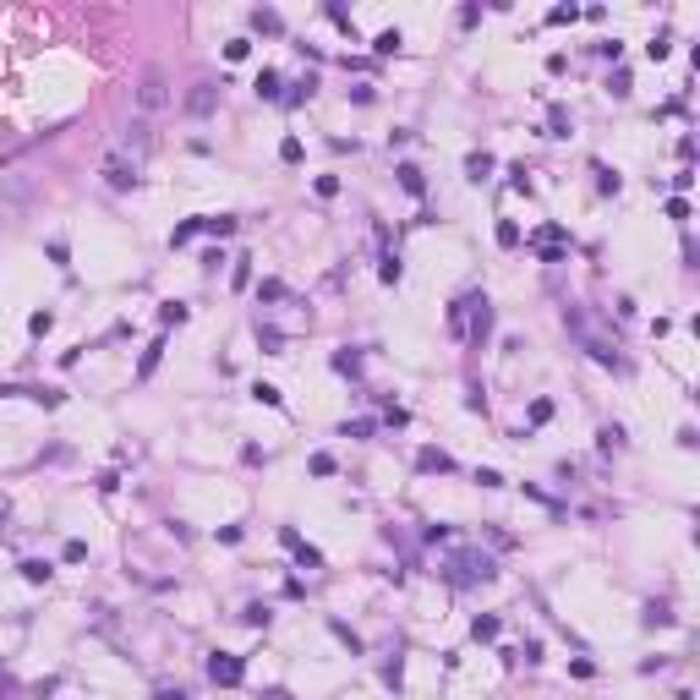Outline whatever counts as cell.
I'll list each match as a JSON object with an SVG mask.
<instances>
[{
	"label": "cell",
	"mask_w": 700,
	"mask_h": 700,
	"mask_svg": "<svg viewBox=\"0 0 700 700\" xmlns=\"http://www.w3.org/2000/svg\"><path fill=\"white\" fill-rule=\"evenodd\" d=\"M0 203H6L11 214H22V208L33 203V175H0Z\"/></svg>",
	"instance_id": "cell-1"
},
{
	"label": "cell",
	"mask_w": 700,
	"mask_h": 700,
	"mask_svg": "<svg viewBox=\"0 0 700 700\" xmlns=\"http://www.w3.org/2000/svg\"><path fill=\"white\" fill-rule=\"evenodd\" d=\"M104 186L110 192H132L137 186V164H126V154H110L104 159Z\"/></svg>",
	"instance_id": "cell-2"
},
{
	"label": "cell",
	"mask_w": 700,
	"mask_h": 700,
	"mask_svg": "<svg viewBox=\"0 0 700 700\" xmlns=\"http://www.w3.org/2000/svg\"><path fill=\"white\" fill-rule=\"evenodd\" d=\"M137 104H143L148 115L170 104V82H164V72H148V77H143V88H137Z\"/></svg>",
	"instance_id": "cell-3"
},
{
	"label": "cell",
	"mask_w": 700,
	"mask_h": 700,
	"mask_svg": "<svg viewBox=\"0 0 700 700\" xmlns=\"http://www.w3.org/2000/svg\"><path fill=\"white\" fill-rule=\"evenodd\" d=\"M214 104H219V88H214V82H197V88L186 93V115H197V121H208Z\"/></svg>",
	"instance_id": "cell-4"
},
{
	"label": "cell",
	"mask_w": 700,
	"mask_h": 700,
	"mask_svg": "<svg viewBox=\"0 0 700 700\" xmlns=\"http://www.w3.org/2000/svg\"><path fill=\"white\" fill-rule=\"evenodd\" d=\"M241 673H246V668H241V657H225V651L208 662V679H214V684H225V690H230V684H241Z\"/></svg>",
	"instance_id": "cell-5"
},
{
	"label": "cell",
	"mask_w": 700,
	"mask_h": 700,
	"mask_svg": "<svg viewBox=\"0 0 700 700\" xmlns=\"http://www.w3.org/2000/svg\"><path fill=\"white\" fill-rule=\"evenodd\" d=\"M470 307H476V317H470V339H476V345H481V339H487V334H492V307H487V296H476V301H470Z\"/></svg>",
	"instance_id": "cell-6"
},
{
	"label": "cell",
	"mask_w": 700,
	"mask_h": 700,
	"mask_svg": "<svg viewBox=\"0 0 700 700\" xmlns=\"http://www.w3.org/2000/svg\"><path fill=\"white\" fill-rule=\"evenodd\" d=\"M460 580H492V558H476V552H460Z\"/></svg>",
	"instance_id": "cell-7"
},
{
	"label": "cell",
	"mask_w": 700,
	"mask_h": 700,
	"mask_svg": "<svg viewBox=\"0 0 700 700\" xmlns=\"http://www.w3.org/2000/svg\"><path fill=\"white\" fill-rule=\"evenodd\" d=\"M466 175H470V181H487V175H492V154H487V148H476V154L466 159Z\"/></svg>",
	"instance_id": "cell-8"
},
{
	"label": "cell",
	"mask_w": 700,
	"mask_h": 700,
	"mask_svg": "<svg viewBox=\"0 0 700 700\" xmlns=\"http://www.w3.org/2000/svg\"><path fill=\"white\" fill-rule=\"evenodd\" d=\"M394 175H399V186H405L410 197H421V192H427V181H421V170H416V164H399Z\"/></svg>",
	"instance_id": "cell-9"
},
{
	"label": "cell",
	"mask_w": 700,
	"mask_h": 700,
	"mask_svg": "<svg viewBox=\"0 0 700 700\" xmlns=\"http://www.w3.org/2000/svg\"><path fill=\"white\" fill-rule=\"evenodd\" d=\"M252 28L257 33H285V17L279 11H252Z\"/></svg>",
	"instance_id": "cell-10"
},
{
	"label": "cell",
	"mask_w": 700,
	"mask_h": 700,
	"mask_svg": "<svg viewBox=\"0 0 700 700\" xmlns=\"http://www.w3.org/2000/svg\"><path fill=\"white\" fill-rule=\"evenodd\" d=\"M197 230H208V235H230V230H235V214H214V219H197Z\"/></svg>",
	"instance_id": "cell-11"
},
{
	"label": "cell",
	"mask_w": 700,
	"mask_h": 700,
	"mask_svg": "<svg viewBox=\"0 0 700 700\" xmlns=\"http://www.w3.org/2000/svg\"><path fill=\"white\" fill-rule=\"evenodd\" d=\"M399 44H405V39H399V28H383V33L372 39V50H378V55H394Z\"/></svg>",
	"instance_id": "cell-12"
},
{
	"label": "cell",
	"mask_w": 700,
	"mask_h": 700,
	"mask_svg": "<svg viewBox=\"0 0 700 700\" xmlns=\"http://www.w3.org/2000/svg\"><path fill=\"white\" fill-rule=\"evenodd\" d=\"M241 619L252 623V629H268V608H263V602H246V608H241Z\"/></svg>",
	"instance_id": "cell-13"
},
{
	"label": "cell",
	"mask_w": 700,
	"mask_h": 700,
	"mask_svg": "<svg viewBox=\"0 0 700 700\" xmlns=\"http://www.w3.org/2000/svg\"><path fill=\"white\" fill-rule=\"evenodd\" d=\"M159 350H164V345H148V350H143V361H137V378H154V367H159Z\"/></svg>",
	"instance_id": "cell-14"
},
{
	"label": "cell",
	"mask_w": 700,
	"mask_h": 700,
	"mask_svg": "<svg viewBox=\"0 0 700 700\" xmlns=\"http://www.w3.org/2000/svg\"><path fill=\"white\" fill-rule=\"evenodd\" d=\"M547 121H552V137H569V110H563V104H552Z\"/></svg>",
	"instance_id": "cell-15"
},
{
	"label": "cell",
	"mask_w": 700,
	"mask_h": 700,
	"mask_svg": "<svg viewBox=\"0 0 700 700\" xmlns=\"http://www.w3.org/2000/svg\"><path fill=\"white\" fill-rule=\"evenodd\" d=\"M126 148H148V121H132L126 126Z\"/></svg>",
	"instance_id": "cell-16"
},
{
	"label": "cell",
	"mask_w": 700,
	"mask_h": 700,
	"mask_svg": "<svg viewBox=\"0 0 700 700\" xmlns=\"http://www.w3.org/2000/svg\"><path fill=\"white\" fill-rule=\"evenodd\" d=\"M257 93L263 99H279V72H257Z\"/></svg>",
	"instance_id": "cell-17"
},
{
	"label": "cell",
	"mask_w": 700,
	"mask_h": 700,
	"mask_svg": "<svg viewBox=\"0 0 700 700\" xmlns=\"http://www.w3.org/2000/svg\"><path fill=\"white\" fill-rule=\"evenodd\" d=\"M470 634H476V640H492V634H498V619H492V613H481V619L470 623Z\"/></svg>",
	"instance_id": "cell-18"
},
{
	"label": "cell",
	"mask_w": 700,
	"mask_h": 700,
	"mask_svg": "<svg viewBox=\"0 0 700 700\" xmlns=\"http://www.w3.org/2000/svg\"><path fill=\"white\" fill-rule=\"evenodd\" d=\"M454 460L449 454H438V449H421V470H449Z\"/></svg>",
	"instance_id": "cell-19"
},
{
	"label": "cell",
	"mask_w": 700,
	"mask_h": 700,
	"mask_svg": "<svg viewBox=\"0 0 700 700\" xmlns=\"http://www.w3.org/2000/svg\"><path fill=\"white\" fill-rule=\"evenodd\" d=\"M22 574L39 586V580H50V563H44V558H28V563H22Z\"/></svg>",
	"instance_id": "cell-20"
},
{
	"label": "cell",
	"mask_w": 700,
	"mask_h": 700,
	"mask_svg": "<svg viewBox=\"0 0 700 700\" xmlns=\"http://www.w3.org/2000/svg\"><path fill=\"white\" fill-rule=\"evenodd\" d=\"M498 246H520V225H514V219L498 225Z\"/></svg>",
	"instance_id": "cell-21"
},
{
	"label": "cell",
	"mask_w": 700,
	"mask_h": 700,
	"mask_svg": "<svg viewBox=\"0 0 700 700\" xmlns=\"http://www.w3.org/2000/svg\"><path fill=\"white\" fill-rule=\"evenodd\" d=\"M159 323H186V307H181V301H164V307H159Z\"/></svg>",
	"instance_id": "cell-22"
},
{
	"label": "cell",
	"mask_w": 700,
	"mask_h": 700,
	"mask_svg": "<svg viewBox=\"0 0 700 700\" xmlns=\"http://www.w3.org/2000/svg\"><path fill=\"white\" fill-rule=\"evenodd\" d=\"M252 394H257V399H263V405H274V410H279V405H285V399H279V389H274V383H252Z\"/></svg>",
	"instance_id": "cell-23"
},
{
	"label": "cell",
	"mask_w": 700,
	"mask_h": 700,
	"mask_svg": "<svg viewBox=\"0 0 700 700\" xmlns=\"http://www.w3.org/2000/svg\"><path fill=\"white\" fill-rule=\"evenodd\" d=\"M378 274H383V285H399V257L394 252H383V268Z\"/></svg>",
	"instance_id": "cell-24"
},
{
	"label": "cell",
	"mask_w": 700,
	"mask_h": 700,
	"mask_svg": "<svg viewBox=\"0 0 700 700\" xmlns=\"http://www.w3.org/2000/svg\"><path fill=\"white\" fill-rule=\"evenodd\" d=\"M257 296H263V301H285V285H279V279H263Z\"/></svg>",
	"instance_id": "cell-25"
},
{
	"label": "cell",
	"mask_w": 700,
	"mask_h": 700,
	"mask_svg": "<svg viewBox=\"0 0 700 700\" xmlns=\"http://www.w3.org/2000/svg\"><path fill=\"white\" fill-rule=\"evenodd\" d=\"M279 159H285V164H301V143H296V137H285V143H279Z\"/></svg>",
	"instance_id": "cell-26"
},
{
	"label": "cell",
	"mask_w": 700,
	"mask_h": 700,
	"mask_svg": "<svg viewBox=\"0 0 700 700\" xmlns=\"http://www.w3.org/2000/svg\"><path fill=\"white\" fill-rule=\"evenodd\" d=\"M192 235H197V219H186V225H175V235H170V246H186Z\"/></svg>",
	"instance_id": "cell-27"
},
{
	"label": "cell",
	"mask_w": 700,
	"mask_h": 700,
	"mask_svg": "<svg viewBox=\"0 0 700 700\" xmlns=\"http://www.w3.org/2000/svg\"><path fill=\"white\" fill-rule=\"evenodd\" d=\"M509 181H514L520 192H531V170H526V164H509Z\"/></svg>",
	"instance_id": "cell-28"
},
{
	"label": "cell",
	"mask_w": 700,
	"mask_h": 700,
	"mask_svg": "<svg viewBox=\"0 0 700 700\" xmlns=\"http://www.w3.org/2000/svg\"><path fill=\"white\" fill-rule=\"evenodd\" d=\"M246 285H252V257H241V263H235V290H246Z\"/></svg>",
	"instance_id": "cell-29"
},
{
	"label": "cell",
	"mask_w": 700,
	"mask_h": 700,
	"mask_svg": "<svg viewBox=\"0 0 700 700\" xmlns=\"http://www.w3.org/2000/svg\"><path fill=\"white\" fill-rule=\"evenodd\" d=\"M28 328H33V334H50V328H55V312H33V323H28Z\"/></svg>",
	"instance_id": "cell-30"
},
{
	"label": "cell",
	"mask_w": 700,
	"mask_h": 700,
	"mask_svg": "<svg viewBox=\"0 0 700 700\" xmlns=\"http://www.w3.org/2000/svg\"><path fill=\"white\" fill-rule=\"evenodd\" d=\"M602 449H623V427H602Z\"/></svg>",
	"instance_id": "cell-31"
},
{
	"label": "cell",
	"mask_w": 700,
	"mask_h": 700,
	"mask_svg": "<svg viewBox=\"0 0 700 700\" xmlns=\"http://www.w3.org/2000/svg\"><path fill=\"white\" fill-rule=\"evenodd\" d=\"M312 476H334V454H312Z\"/></svg>",
	"instance_id": "cell-32"
},
{
	"label": "cell",
	"mask_w": 700,
	"mask_h": 700,
	"mask_svg": "<svg viewBox=\"0 0 700 700\" xmlns=\"http://www.w3.org/2000/svg\"><path fill=\"white\" fill-rule=\"evenodd\" d=\"M574 17H580L574 6H552V11H547V22H574Z\"/></svg>",
	"instance_id": "cell-33"
},
{
	"label": "cell",
	"mask_w": 700,
	"mask_h": 700,
	"mask_svg": "<svg viewBox=\"0 0 700 700\" xmlns=\"http://www.w3.org/2000/svg\"><path fill=\"white\" fill-rule=\"evenodd\" d=\"M597 175H602V181H597V186H602V192H619V175H613V170H608V164H597Z\"/></svg>",
	"instance_id": "cell-34"
},
{
	"label": "cell",
	"mask_w": 700,
	"mask_h": 700,
	"mask_svg": "<svg viewBox=\"0 0 700 700\" xmlns=\"http://www.w3.org/2000/svg\"><path fill=\"white\" fill-rule=\"evenodd\" d=\"M339 192V175H317V197H334Z\"/></svg>",
	"instance_id": "cell-35"
},
{
	"label": "cell",
	"mask_w": 700,
	"mask_h": 700,
	"mask_svg": "<svg viewBox=\"0 0 700 700\" xmlns=\"http://www.w3.org/2000/svg\"><path fill=\"white\" fill-rule=\"evenodd\" d=\"M154 700H186V695H181V690H159Z\"/></svg>",
	"instance_id": "cell-36"
}]
</instances>
